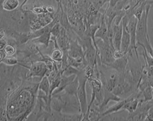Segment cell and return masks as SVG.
I'll return each instance as SVG.
<instances>
[{"instance_id": "1", "label": "cell", "mask_w": 153, "mask_h": 121, "mask_svg": "<svg viewBox=\"0 0 153 121\" xmlns=\"http://www.w3.org/2000/svg\"><path fill=\"white\" fill-rule=\"evenodd\" d=\"M39 83L21 85L9 95L7 106L8 120H27L36 103Z\"/></svg>"}, {"instance_id": "2", "label": "cell", "mask_w": 153, "mask_h": 121, "mask_svg": "<svg viewBox=\"0 0 153 121\" xmlns=\"http://www.w3.org/2000/svg\"><path fill=\"white\" fill-rule=\"evenodd\" d=\"M55 95H57L62 101L63 113H81L80 106L76 95L69 94L64 90Z\"/></svg>"}, {"instance_id": "3", "label": "cell", "mask_w": 153, "mask_h": 121, "mask_svg": "<svg viewBox=\"0 0 153 121\" xmlns=\"http://www.w3.org/2000/svg\"><path fill=\"white\" fill-rule=\"evenodd\" d=\"M77 76L79 80V86L77 91V96L80 106L81 113L83 115V117H84L87 113L88 107L85 88L86 83L88 82V80L85 78L83 70H80L79 73L77 75Z\"/></svg>"}, {"instance_id": "4", "label": "cell", "mask_w": 153, "mask_h": 121, "mask_svg": "<svg viewBox=\"0 0 153 121\" xmlns=\"http://www.w3.org/2000/svg\"><path fill=\"white\" fill-rule=\"evenodd\" d=\"M138 20V19L133 16L131 17L127 23V27L130 36V46L128 52L133 50L135 52V56L138 59H139V53L138 51V45L137 43V27Z\"/></svg>"}, {"instance_id": "5", "label": "cell", "mask_w": 153, "mask_h": 121, "mask_svg": "<svg viewBox=\"0 0 153 121\" xmlns=\"http://www.w3.org/2000/svg\"><path fill=\"white\" fill-rule=\"evenodd\" d=\"M47 65L43 61L32 62L29 68L27 79L39 78L42 79L48 72Z\"/></svg>"}, {"instance_id": "6", "label": "cell", "mask_w": 153, "mask_h": 121, "mask_svg": "<svg viewBox=\"0 0 153 121\" xmlns=\"http://www.w3.org/2000/svg\"><path fill=\"white\" fill-rule=\"evenodd\" d=\"M130 19L127 18L126 16L123 18L122 23H123V32L122 37L121 40V45L120 50L124 52L125 55H127L130 46V36L128 29L127 27V23Z\"/></svg>"}, {"instance_id": "7", "label": "cell", "mask_w": 153, "mask_h": 121, "mask_svg": "<svg viewBox=\"0 0 153 121\" xmlns=\"http://www.w3.org/2000/svg\"><path fill=\"white\" fill-rule=\"evenodd\" d=\"M68 54L70 57L77 58L78 57H84V50L82 45L76 39H70V44L68 50Z\"/></svg>"}, {"instance_id": "8", "label": "cell", "mask_w": 153, "mask_h": 121, "mask_svg": "<svg viewBox=\"0 0 153 121\" xmlns=\"http://www.w3.org/2000/svg\"><path fill=\"white\" fill-rule=\"evenodd\" d=\"M104 91V97L103 99L100 106H99V108L102 113V114L105 111V110L107 108V107L110 101H115V102H118L119 100L122 99L121 98H120L118 96L116 95L114 93L106 89L103 88Z\"/></svg>"}, {"instance_id": "9", "label": "cell", "mask_w": 153, "mask_h": 121, "mask_svg": "<svg viewBox=\"0 0 153 121\" xmlns=\"http://www.w3.org/2000/svg\"><path fill=\"white\" fill-rule=\"evenodd\" d=\"M129 113L125 109L103 116L100 121H127Z\"/></svg>"}, {"instance_id": "10", "label": "cell", "mask_w": 153, "mask_h": 121, "mask_svg": "<svg viewBox=\"0 0 153 121\" xmlns=\"http://www.w3.org/2000/svg\"><path fill=\"white\" fill-rule=\"evenodd\" d=\"M128 62V55H126L125 56L122 58L115 59L112 63L109 64L108 67L118 72L120 74H123L125 71Z\"/></svg>"}, {"instance_id": "11", "label": "cell", "mask_w": 153, "mask_h": 121, "mask_svg": "<svg viewBox=\"0 0 153 121\" xmlns=\"http://www.w3.org/2000/svg\"><path fill=\"white\" fill-rule=\"evenodd\" d=\"M56 41L59 47L63 51L68 50L70 44V38L67 30L63 27L60 34L56 37Z\"/></svg>"}, {"instance_id": "12", "label": "cell", "mask_w": 153, "mask_h": 121, "mask_svg": "<svg viewBox=\"0 0 153 121\" xmlns=\"http://www.w3.org/2000/svg\"><path fill=\"white\" fill-rule=\"evenodd\" d=\"M95 37V38L100 39L105 42L110 43V42L108 40V25L105 21L103 13V16L102 18V20L100 22L99 27L97 29Z\"/></svg>"}, {"instance_id": "13", "label": "cell", "mask_w": 153, "mask_h": 121, "mask_svg": "<svg viewBox=\"0 0 153 121\" xmlns=\"http://www.w3.org/2000/svg\"><path fill=\"white\" fill-rule=\"evenodd\" d=\"M114 29V35L113 37V45L115 50H120L121 45V40L122 37L123 32V23H122L118 26L112 25Z\"/></svg>"}, {"instance_id": "14", "label": "cell", "mask_w": 153, "mask_h": 121, "mask_svg": "<svg viewBox=\"0 0 153 121\" xmlns=\"http://www.w3.org/2000/svg\"><path fill=\"white\" fill-rule=\"evenodd\" d=\"M132 95H133V94H131V95H130L128 97L125 98V99H122L119 100L118 102H117V103L116 104L112 105L111 107L107 108L105 111L102 114V117L104 115H107V114L115 113V112L118 111L119 110L123 109V106H125L126 103L132 98Z\"/></svg>"}, {"instance_id": "15", "label": "cell", "mask_w": 153, "mask_h": 121, "mask_svg": "<svg viewBox=\"0 0 153 121\" xmlns=\"http://www.w3.org/2000/svg\"><path fill=\"white\" fill-rule=\"evenodd\" d=\"M3 11L13 12L20 7L19 0H4L1 4Z\"/></svg>"}, {"instance_id": "16", "label": "cell", "mask_w": 153, "mask_h": 121, "mask_svg": "<svg viewBox=\"0 0 153 121\" xmlns=\"http://www.w3.org/2000/svg\"><path fill=\"white\" fill-rule=\"evenodd\" d=\"M51 36L52 35L51 32H48L37 38L31 40V41L37 45H42L45 47H48L49 44L51 42Z\"/></svg>"}, {"instance_id": "17", "label": "cell", "mask_w": 153, "mask_h": 121, "mask_svg": "<svg viewBox=\"0 0 153 121\" xmlns=\"http://www.w3.org/2000/svg\"><path fill=\"white\" fill-rule=\"evenodd\" d=\"M51 110L56 112H62V101L57 95H53L50 103Z\"/></svg>"}, {"instance_id": "18", "label": "cell", "mask_w": 153, "mask_h": 121, "mask_svg": "<svg viewBox=\"0 0 153 121\" xmlns=\"http://www.w3.org/2000/svg\"><path fill=\"white\" fill-rule=\"evenodd\" d=\"M51 83L47 76H44L39 83V90L45 93L47 96H49ZM50 99V98H49Z\"/></svg>"}, {"instance_id": "19", "label": "cell", "mask_w": 153, "mask_h": 121, "mask_svg": "<svg viewBox=\"0 0 153 121\" xmlns=\"http://www.w3.org/2000/svg\"><path fill=\"white\" fill-rule=\"evenodd\" d=\"M64 56V52L63 50L59 47H55V48L52 50L50 57L56 62H62Z\"/></svg>"}, {"instance_id": "20", "label": "cell", "mask_w": 153, "mask_h": 121, "mask_svg": "<svg viewBox=\"0 0 153 121\" xmlns=\"http://www.w3.org/2000/svg\"><path fill=\"white\" fill-rule=\"evenodd\" d=\"M1 63L9 66H14L19 64V60L15 56H7L1 61Z\"/></svg>"}, {"instance_id": "21", "label": "cell", "mask_w": 153, "mask_h": 121, "mask_svg": "<svg viewBox=\"0 0 153 121\" xmlns=\"http://www.w3.org/2000/svg\"><path fill=\"white\" fill-rule=\"evenodd\" d=\"M153 87L149 85L146 87L142 91V95L143 97V100L145 102L150 101L153 99Z\"/></svg>"}, {"instance_id": "22", "label": "cell", "mask_w": 153, "mask_h": 121, "mask_svg": "<svg viewBox=\"0 0 153 121\" xmlns=\"http://www.w3.org/2000/svg\"><path fill=\"white\" fill-rule=\"evenodd\" d=\"M0 51H3L6 56H14L17 53V48L16 45L10 43H7L4 50Z\"/></svg>"}, {"instance_id": "23", "label": "cell", "mask_w": 153, "mask_h": 121, "mask_svg": "<svg viewBox=\"0 0 153 121\" xmlns=\"http://www.w3.org/2000/svg\"><path fill=\"white\" fill-rule=\"evenodd\" d=\"M80 70L77 69L75 67H73L72 66L68 65L64 70H63L61 72L62 73L63 75L66 76H70L73 75H77L79 72H80Z\"/></svg>"}, {"instance_id": "24", "label": "cell", "mask_w": 153, "mask_h": 121, "mask_svg": "<svg viewBox=\"0 0 153 121\" xmlns=\"http://www.w3.org/2000/svg\"><path fill=\"white\" fill-rule=\"evenodd\" d=\"M63 28V27L61 25V24L60 23V22H57L51 29V33L52 36H54L56 38L60 34Z\"/></svg>"}, {"instance_id": "25", "label": "cell", "mask_w": 153, "mask_h": 121, "mask_svg": "<svg viewBox=\"0 0 153 121\" xmlns=\"http://www.w3.org/2000/svg\"><path fill=\"white\" fill-rule=\"evenodd\" d=\"M108 0H91V3L97 10L100 12L106 4H108Z\"/></svg>"}, {"instance_id": "26", "label": "cell", "mask_w": 153, "mask_h": 121, "mask_svg": "<svg viewBox=\"0 0 153 121\" xmlns=\"http://www.w3.org/2000/svg\"><path fill=\"white\" fill-rule=\"evenodd\" d=\"M126 55L124 53L123 51H122L120 50H114L113 52V56L115 59H118L122 57L125 56Z\"/></svg>"}, {"instance_id": "27", "label": "cell", "mask_w": 153, "mask_h": 121, "mask_svg": "<svg viewBox=\"0 0 153 121\" xmlns=\"http://www.w3.org/2000/svg\"><path fill=\"white\" fill-rule=\"evenodd\" d=\"M7 40L5 38L1 39V43H0V50H4L5 46L7 44Z\"/></svg>"}, {"instance_id": "28", "label": "cell", "mask_w": 153, "mask_h": 121, "mask_svg": "<svg viewBox=\"0 0 153 121\" xmlns=\"http://www.w3.org/2000/svg\"><path fill=\"white\" fill-rule=\"evenodd\" d=\"M120 1V0H108V6L109 7H114Z\"/></svg>"}, {"instance_id": "29", "label": "cell", "mask_w": 153, "mask_h": 121, "mask_svg": "<svg viewBox=\"0 0 153 121\" xmlns=\"http://www.w3.org/2000/svg\"><path fill=\"white\" fill-rule=\"evenodd\" d=\"M147 75L149 78H151L153 76V65L148 67V71H147Z\"/></svg>"}]
</instances>
